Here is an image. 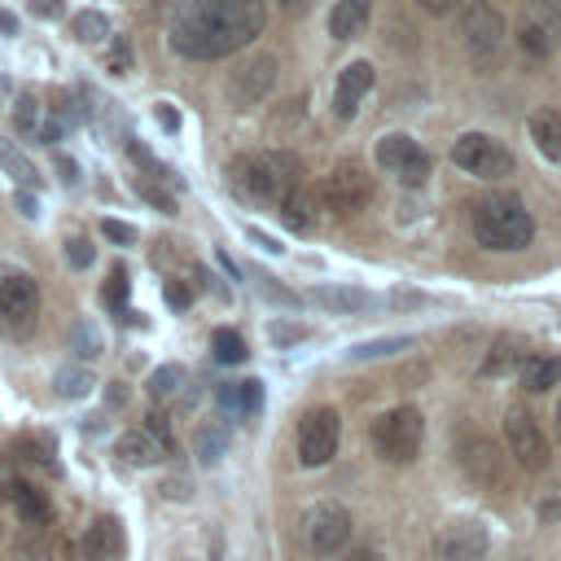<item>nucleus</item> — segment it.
Masks as SVG:
<instances>
[{
	"label": "nucleus",
	"mask_w": 561,
	"mask_h": 561,
	"mask_svg": "<svg viewBox=\"0 0 561 561\" xmlns=\"http://www.w3.org/2000/svg\"><path fill=\"white\" fill-rule=\"evenodd\" d=\"M114 552H118V526H114L110 517L92 522L88 535H83V557H88V561H105V557H114Z\"/></svg>",
	"instance_id": "nucleus-26"
},
{
	"label": "nucleus",
	"mask_w": 561,
	"mask_h": 561,
	"mask_svg": "<svg viewBox=\"0 0 561 561\" xmlns=\"http://www.w3.org/2000/svg\"><path fill=\"white\" fill-rule=\"evenodd\" d=\"M162 294H167V302H171V307H188V302H193L188 285H180V280H167V289H162Z\"/></svg>",
	"instance_id": "nucleus-46"
},
{
	"label": "nucleus",
	"mask_w": 561,
	"mask_h": 561,
	"mask_svg": "<svg viewBox=\"0 0 561 561\" xmlns=\"http://www.w3.org/2000/svg\"><path fill=\"white\" fill-rule=\"evenodd\" d=\"M136 193H140L145 202H153L162 215H171V210H175V197H167L158 184H149V180H140V175H136Z\"/></svg>",
	"instance_id": "nucleus-37"
},
{
	"label": "nucleus",
	"mask_w": 561,
	"mask_h": 561,
	"mask_svg": "<svg viewBox=\"0 0 561 561\" xmlns=\"http://www.w3.org/2000/svg\"><path fill=\"white\" fill-rule=\"evenodd\" d=\"M101 298H105L110 307H118V311H123V298H127V276H123L118 267L110 272V280H105V289H101Z\"/></svg>",
	"instance_id": "nucleus-39"
},
{
	"label": "nucleus",
	"mask_w": 561,
	"mask_h": 561,
	"mask_svg": "<svg viewBox=\"0 0 561 561\" xmlns=\"http://www.w3.org/2000/svg\"><path fill=\"white\" fill-rule=\"evenodd\" d=\"M469 228H473V241L486 250H522L535 237V219L522 206V197H513V193L478 197L469 210Z\"/></svg>",
	"instance_id": "nucleus-3"
},
{
	"label": "nucleus",
	"mask_w": 561,
	"mask_h": 561,
	"mask_svg": "<svg viewBox=\"0 0 561 561\" xmlns=\"http://www.w3.org/2000/svg\"><path fill=\"white\" fill-rule=\"evenodd\" d=\"M530 140L548 162H561V114L557 110H535L530 114Z\"/></svg>",
	"instance_id": "nucleus-23"
},
{
	"label": "nucleus",
	"mask_w": 561,
	"mask_h": 561,
	"mask_svg": "<svg viewBox=\"0 0 561 561\" xmlns=\"http://www.w3.org/2000/svg\"><path fill=\"white\" fill-rule=\"evenodd\" d=\"M373 153H377V167L390 171V175H394L399 184H408V188H421V184L430 180V153H425L408 131L381 136Z\"/></svg>",
	"instance_id": "nucleus-8"
},
{
	"label": "nucleus",
	"mask_w": 561,
	"mask_h": 561,
	"mask_svg": "<svg viewBox=\"0 0 561 561\" xmlns=\"http://www.w3.org/2000/svg\"><path fill=\"white\" fill-rule=\"evenodd\" d=\"M373 79H377V70H373L368 61L342 66L337 88H333V114H337V118H355V114H359V101H364L368 88H373Z\"/></svg>",
	"instance_id": "nucleus-16"
},
{
	"label": "nucleus",
	"mask_w": 561,
	"mask_h": 561,
	"mask_svg": "<svg viewBox=\"0 0 561 561\" xmlns=\"http://www.w3.org/2000/svg\"><path fill=\"white\" fill-rule=\"evenodd\" d=\"M316 202H320L324 210H333V215H359V210L373 202V175H368L364 167H355V162H342V167H333V171L320 180Z\"/></svg>",
	"instance_id": "nucleus-7"
},
{
	"label": "nucleus",
	"mask_w": 561,
	"mask_h": 561,
	"mask_svg": "<svg viewBox=\"0 0 561 561\" xmlns=\"http://www.w3.org/2000/svg\"><path fill=\"white\" fill-rule=\"evenodd\" d=\"M210 351H215L219 364H241V359H245V337H241L237 329H215Z\"/></svg>",
	"instance_id": "nucleus-31"
},
{
	"label": "nucleus",
	"mask_w": 561,
	"mask_h": 561,
	"mask_svg": "<svg viewBox=\"0 0 561 561\" xmlns=\"http://www.w3.org/2000/svg\"><path fill=\"white\" fill-rule=\"evenodd\" d=\"M66 263H70V267H88V263H92V245H88L83 237L66 241Z\"/></svg>",
	"instance_id": "nucleus-44"
},
{
	"label": "nucleus",
	"mask_w": 561,
	"mask_h": 561,
	"mask_svg": "<svg viewBox=\"0 0 561 561\" xmlns=\"http://www.w3.org/2000/svg\"><path fill=\"white\" fill-rule=\"evenodd\" d=\"M228 188L241 202H263L276 206L280 197H289L294 188H302V162L289 149H263V153H245L228 167Z\"/></svg>",
	"instance_id": "nucleus-2"
},
{
	"label": "nucleus",
	"mask_w": 561,
	"mask_h": 561,
	"mask_svg": "<svg viewBox=\"0 0 561 561\" xmlns=\"http://www.w3.org/2000/svg\"><path fill=\"white\" fill-rule=\"evenodd\" d=\"M4 500L13 504L18 522L31 526V530H39V526L53 522V504H48V495H44L39 486H31V482H9V486H4Z\"/></svg>",
	"instance_id": "nucleus-17"
},
{
	"label": "nucleus",
	"mask_w": 561,
	"mask_h": 561,
	"mask_svg": "<svg viewBox=\"0 0 561 561\" xmlns=\"http://www.w3.org/2000/svg\"><path fill=\"white\" fill-rule=\"evenodd\" d=\"M504 447H508V456H513L526 473L548 469V438H543L539 421H535L526 408H508V412H504Z\"/></svg>",
	"instance_id": "nucleus-9"
},
{
	"label": "nucleus",
	"mask_w": 561,
	"mask_h": 561,
	"mask_svg": "<svg viewBox=\"0 0 561 561\" xmlns=\"http://www.w3.org/2000/svg\"><path fill=\"white\" fill-rule=\"evenodd\" d=\"M145 430L162 443V451H167V456L175 451V438H171V430H167V416H162V412H149V416H145Z\"/></svg>",
	"instance_id": "nucleus-41"
},
{
	"label": "nucleus",
	"mask_w": 561,
	"mask_h": 561,
	"mask_svg": "<svg viewBox=\"0 0 561 561\" xmlns=\"http://www.w3.org/2000/svg\"><path fill=\"white\" fill-rule=\"evenodd\" d=\"M70 351H79V355H83V359H92V355H96V351H101V342H96V333H92V329H88V324H79V329H75V333H70Z\"/></svg>",
	"instance_id": "nucleus-40"
},
{
	"label": "nucleus",
	"mask_w": 561,
	"mask_h": 561,
	"mask_svg": "<svg viewBox=\"0 0 561 561\" xmlns=\"http://www.w3.org/2000/svg\"><path fill=\"white\" fill-rule=\"evenodd\" d=\"M13 123H18V131L35 136V131L44 127V105H39L31 92H22V96H18V105H13Z\"/></svg>",
	"instance_id": "nucleus-32"
},
{
	"label": "nucleus",
	"mask_w": 561,
	"mask_h": 561,
	"mask_svg": "<svg viewBox=\"0 0 561 561\" xmlns=\"http://www.w3.org/2000/svg\"><path fill=\"white\" fill-rule=\"evenodd\" d=\"M114 456L127 465V469H153L167 451H162V443L145 430V425H136V430H127V434H118V443H114Z\"/></svg>",
	"instance_id": "nucleus-18"
},
{
	"label": "nucleus",
	"mask_w": 561,
	"mask_h": 561,
	"mask_svg": "<svg viewBox=\"0 0 561 561\" xmlns=\"http://www.w3.org/2000/svg\"><path fill=\"white\" fill-rule=\"evenodd\" d=\"M57 171H61V180H66V184H75V180H79V167H75L66 153H57Z\"/></svg>",
	"instance_id": "nucleus-50"
},
{
	"label": "nucleus",
	"mask_w": 561,
	"mask_h": 561,
	"mask_svg": "<svg viewBox=\"0 0 561 561\" xmlns=\"http://www.w3.org/2000/svg\"><path fill=\"white\" fill-rule=\"evenodd\" d=\"M276 4H280L285 13H307V9H311V0H276Z\"/></svg>",
	"instance_id": "nucleus-53"
},
{
	"label": "nucleus",
	"mask_w": 561,
	"mask_h": 561,
	"mask_svg": "<svg viewBox=\"0 0 561 561\" xmlns=\"http://www.w3.org/2000/svg\"><path fill=\"white\" fill-rule=\"evenodd\" d=\"M539 522H561V482L539 495Z\"/></svg>",
	"instance_id": "nucleus-42"
},
{
	"label": "nucleus",
	"mask_w": 561,
	"mask_h": 561,
	"mask_svg": "<svg viewBox=\"0 0 561 561\" xmlns=\"http://www.w3.org/2000/svg\"><path fill=\"white\" fill-rule=\"evenodd\" d=\"M342 561H381V552H377V548H368V543H364V548H351V552H346V557H342Z\"/></svg>",
	"instance_id": "nucleus-51"
},
{
	"label": "nucleus",
	"mask_w": 561,
	"mask_h": 561,
	"mask_svg": "<svg viewBox=\"0 0 561 561\" xmlns=\"http://www.w3.org/2000/svg\"><path fill=\"white\" fill-rule=\"evenodd\" d=\"M70 35H75L79 44H101V39L110 35V22H105V13L83 9V13H75V18H70Z\"/></svg>",
	"instance_id": "nucleus-28"
},
{
	"label": "nucleus",
	"mask_w": 561,
	"mask_h": 561,
	"mask_svg": "<svg viewBox=\"0 0 561 561\" xmlns=\"http://www.w3.org/2000/svg\"><path fill=\"white\" fill-rule=\"evenodd\" d=\"M557 35H561V26H557L552 0H526V9H522V18H517V48H522L526 57L543 61V57L552 53V39H557Z\"/></svg>",
	"instance_id": "nucleus-15"
},
{
	"label": "nucleus",
	"mask_w": 561,
	"mask_h": 561,
	"mask_svg": "<svg viewBox=\"0 0 561 561\" xmlns=\"http://www.w3.org/2000/svg\"><path fill=\"white\" fill-rule=\"evenodd\" d=\"M215 403L228 412V416H254L263 408V381L245 377V381H224L215 390Z\"/></svg>",
	"instance_id": "nucleus-19"
},
{
	"label": "nucleus",
	"mask_w": 561,
	"mask_h": 561,
	"mask_svg": "<svg viewBox=\"0 0 561 561\" xmlns=\"http://www.w3.org/2000/svg\"><path fill=\"white\" fill-rule=\"evenodd\" d=\"M557 421H561V403H557Z\"/></svg>",
	"instance_id": "nucleus-55"
},
{
	"label": "nucleus",
	"mask_w": 561,
	"mask_h": 561,
	"mask_svg": "<svg viewBox=\"0 0 561 561\" xmlns=\"http://www.w3.org/2000/svg\"><path fill=\"white\" fill-rule=\"evenodd\" d=\"M39 302V289L22 272H0V316H31Z\"/></svg>",
	"instance_id": "nucleus-20"
},
{
	"label": "nucleus",
	"mask_w": 561,
	"mask_h": 561,
	"mask_svg": "<svg viewBox=\"0 0 561 561\" xmlns=\"http://www.w3.org/2000/svg\"><path fill=\"white\" fill-rule=\"evenodd\" d=\"M267 337H272L276 346H289V342H302V337H307V324H285V320H276V324H267Z\"/></svg>",
	"instance_id": "nucleus-38"
},
{
	"label": "nucleus",
	"mask_w": 561,
	"mask_h": 561,
	"mask_svg": "<svg viewBox=\"0 0 561 561\" xmlns=\"http://www.w3.org/2000/svg\"><path fill=\"white\" fill-rule=\"evenodd\" d=\"M0 31H4V35H13V31H18V18H13L9 9H0Z\"/></svg>",
	"instance_id": "nucleus-54"
},
{
	"label": "nucleus",
	"mask_w": 561,
	"mask_h": 561,
	"mask_svg": "<svg viewBox=\"0 0 561 561\" xmlns=\"http://www.w3.org/2000/svg\"><path fill=\"white\" fill-rule=\"evenodd\" d=\"M224 451H228V425H219V421H202V425L193 430V456H197L202 465H219Z\"/></svg>",
	"instance_id": "nucleus-24"
},
{
	"label": "nucleus",
	"mask_w": 561,
	"mask_h": 561,
	"mask_svg": "<svg viewBox=\"0 0 561 561\" xmlns=\"http://www.w3.org/2000/svg\"><path fill=\"white\" fill-rule=\"evenodd\" d=\"M263 26H267L263 0H175L167 44L180 57L215 61L259 39Z\"/></svg>",
	"instance_id": "nucleus-1"
},
{
	"label": "nucleus",
	"mask_w": 561,
	"mask_h": 561,
	"mask_svg": "<svg viewBox=\"0 0 561 561\" xmlns=\"http://www.w3.org/2000/svg\"><path fill=\"white\" fill-rule=\"evenodd\" d=\"M105 70H114V75H127V70H131V39H127V35H114V39H110V48H105Z\"/></svg>",
	"instance_id": "nucleus-36"
},
{
	"label": "nucleus",
	"mask_w": 561,
	"mask_h": 561,
	"mask_svg": "<svg viewBox=\"0 0 561 561\" xmlns=\"http://www.w3.org/2000/svg\"><path fill=\"white\" fill-rule=\"evenodd\" d=\"M421 443H425V416H421L412 403H399V408H390V412H381V416L373 421V447H377V456L390 460V465L416 460Z\"/></svg>",
	"instance_id": "nucleus-4"
},
{
	"label": "nucleus",
	"mask_w": 561,
	"mask_h": 561,
	"mask_svg": "<svg viewBox=\"0 0 561 561\" xmlns=\"http://www.w3.org/2000/svg\"><path fill=\"white\" fill-rule=\"evenodd\" d=\"M153 114H158V123H162V131H180V114L167 105V101H158L153 105Z\"/></svg>",
	"instance_id": "nucleus-47"
},
{
	"label": "nucleus",
	"mask_w": 561,
	"mask_h": 561,
	"mask_svg": "<svg viewBox=\"0 0 561 561\" xmlns=\"http://www.w3.org/2000/svg\"><path fill=\"white\" fill-rule=\"evenodd\" d=\"M53 386H57V394H61V399H83L96 381H92V373H88L83 364H75V368H61V373L53 377Z\"/></svg>",
	"instance_id": "nucleus-29"
},
{
	"label": "nucleus",
	"mask_w": 561,
	"mask_h": 561,
	"mask_svg": "<svg viewBox=\"0 0 561 561\" xmlns=\"http://www.w3.org/2000/svg\"><path fill=\"white\" fill-rule=\"evenodd\" d=\"M517 359V346L508 342V337H495V346H491V355L482 359V377H495V373H504L508 364Z\"/></svg>",
	"instance_id": "nucleus-35"
},
{
	"label": "nucleus",
	"mask_w": 561,
	"mask_h": 561,
	"mask_svg": "<svg viewBox=\"0 0 561 561\" xmlns=\"http://www.w3.org/2000/svg\"><path fill=\"white\" fill-rule=\"evenodd\" d=\"M561 381V355H530L526 364H522V386L530 390V394H543V390H552Z\"/></svg>",
	"instance_id": "nucleus-25"
},
{
	"label": "nucleus",
	"mask_w": 561,
	"mask_h": 561,
	"mask_svg": "<svg viewBox=\"0 0 561 561\" xmlns=\"http://www.w3.org/2000/svg\"><path fill=\"white\" fill-rule=\"evenodd\" d=\"M460 39L473 53V61H491L500 53V44H504V18H500V9H491L486 0L465 4V13H460Z\"/></svg>",
	"instance_id": "nucleus-12"
},
{
	"label": "nucleus",
	"mask_w": 561,
	"mask_h": 561,
	"mask_svg": "<svg viewBox=\"0 0 561 561\" xmlns=\"http://www.w3.org/2000/svg\"><path fill=\"white\" fill-rule=\"evenodd\" d=\"M460 0H421V9H430V13H451Z\"/></svg>",
	"instance_id": "nucleus-52"
},
{
	"label": "nucleus",
	"mask_w": 561,
	"mask_h": 561,
	"mask_svg": "<svg viewBox=\"0 0 561 561\" xmlns=\"http://www.w3.org/2000/svg\"><path fill=\"white\" fill-rule=\"evenodd\" d=\"M486 548H491V535L482 522L473 517H456L438 530L434 539V557L438 561H486Z\"/></svg>",
	"instance_id": "nucleus-14"
},
{
	"label": "nucleus",
	"mask_w": 561,
	"mask_h": 561,
	"mask_svg": "<svg viewBox=\"0 0 561 561\" xmlns=\"http://www.w3.org/2000/svg\"><path fill=\"white\" fill-rule=\"evenodd\" d=\"M316 302L333 307V311H364L373 298L364 289H316Z\"/></svg>",
	"instance_id": "nucleus-30"
},
{
	"label": "nucleus",
	"mask_w": 561,
	"mask_h": 561,
	"mask_svg": "<svg viewBox=\"0 0 561 561\" xmlns=\"http://www.w3.org/2000/svg\"><path fill=\"white\" fill-rule=\"evenodd\" d=\"M162 495L167 500H188V482L184 478H171V482H162Z\"/></svg>",
	"instance_id": "nucleus-49"
},
{
	"label": "nucleus",
	"mask_w": 561,
	"mask_h": 561,
	"mask_svg": "<svg viewBox=\"0 0 561 561\" xmlns=\"http://www.w3.org/2000/svg\"><path fill=\"white\" fill-rule=\"evenodd\" d=\"M368 18H373V0H337L333 13H329V35L333 39H355V35H364Z\"/></svg>",
	"instance_id": "nucleus-21"
},
{
	"label": "nucleus",
	"mask_w": 561,
	"mask_h": 561,
	"mask_svg": "<svg viewBox=\"0 0 561 561\" xmlns=\"http://www.w3.org/2000/svg\"><path fill=\"white\" fill-rule=\"evenodd\" d=\"M101 232H105L114 245H131V241H136V228L123 224V219H101Z\"/></svg>",
	"instance_id": "nucleus-43"
},
{
	"label": "nucleus",
	"mask_w": 561,
	"mask_h": 561,
	"mask_svg": "<svg viewBox=\"0 0 561 561\" xmlns=\"http://www.w3.org/2000/svg\"><path fill=\"white\" fill-rule=\"evenodd\" d=\"M351 539V513L337 500H320L302 513V543L311 557H337Z\"/></svg>",
	"instance_id": "nucleus-6"
},
{
	"label": "nucleus",
	"mask_w": 561,
	"mask_h": 561,
	"mask_svg": "<svg viewBox=\"0 0 561 561\" xmlns=\"http://www.w3.org/2000/svg\"><path fill=\"white\" fill-rule=\"evenodd\" d=\"M276 219L289 228V232H311L316 228V197L307 188H294L289 197L276 202Z\"/></svg>",
	"instance_id": "nucleus-22"
},
{
	"label": "nucleus",
	"mask_w": 561,
	"mask_h": 561,
	"mask_svg": "<svg viewBox=\"0 0 561 561\" xmlns=\"http://www.w3.org/2000/svg\"><path fill=\"white\" fill-rule=\"evenodd\" d=\"M13 202H18V210H22L26 219H35V215H39V197H35L31 188H18V193H13Z\"/></svg>",
	"instance_id": "nucleus-45"
},
{
	"label": "nucleus",
	"mask_w": 561,
	"mask_h": 561,
	"mask_svg": "<svg viewBox=\"0 0 561 561\" xmlns=\"http://www.w3.org/2000/svg\"><path fill=\"white\" fill-rule=\"evenodd\" d=\"M451 162L465 171V175H478V180H504L513 175V153L504 140L486 136V131H465L456 145H451Z\"/></svg>",
	"instance_id": "nucleus-5"
},
{
	"label": "nucleus",
	"mask_w": 561,
	"mask_h": 561,
	"mask_svg": "<svg viewBox=\"0 0 561 561\" xmlns=\"http://www.w3.org/2000/svg\"><path fill=\"white\" fill-rule=\"evenodd\" d=\"M276 88V57L272 53H254V57H245L232 75H228V101L237 105V110H250V105H259L267 92Z\"/></svg>",
	"instance_id": "nucleus-13"
},
{
	"label": "nucleus",
	"mask_w": 561,
	"mask_h": 561,
	"mask_svg": "<svg viewBox=\"0 0 561 561\" xmlns=\"http://www.w3.org/2000/svg\"><path fill=\"white\" fill-rule=\"evenodd\" d=\"M180 381H184V368H180V364H162V368L149 377V394H153V399H167V394L180 390Z\"/></svg>",
	"instance_id": "nucleus-34"
},
{
	"label": "nucleus",
	"mask_w": 561,
	"mask_h": 561,
	"mask_svg": "<svg viewBox=\"0 0 561 561\" xmlns=\"http://www.w3.org/2000/svg\"><path fill=\"white\" fill-rule=\"evenodd\" d=\"M337 438H342L337 412H333V408H311V412L302 416V425H298V460H302L307 469L329 465L333 451H337Z\"/></svg>",
	"instance_id": "nucleus-11"
},
{
	"label": "nucleus",
	"mask_w": 561,
	"mask_h": 561,
	"mask_svg": "<svg viewBox=\"0 0 561 561\" xmlns=\"http://www.w3.org/2000/svg\"><path fill=\"white\" fill-rule=\"evenodd\" d=\"M456 460H460V469H465L478 486H491V491L504 486V460H508V456H500V447H495L486 434L460 430V434H456Z\"/></svg>",
	"instance_id": "nucleus-10"
},
{
	"label": "nucleus",
	"mask_w": 561,
	"mask_h": 561,
	"mask_svg": "<svg viewBox=\"0 0 561 561\" xmlns=\"http://www.w3.org/2000/svg\"><path fill=\"white\" fill-rule=\"evenodd\" d=\"M412 337H377V342H359L351 346V359H377V355H394V351H408Z\"/></svg>",
	"instance_id": "nucleus-33"
},
{
	"label": "nucleus",
	"mask_w": 561,
	"mask_h": 561,
	"mask_svg": "<svg viewBox=\"0 0 561 561\" xmlns=\"http://www.w3.org/2000/svg\"><path fill=\"white\" fill-rule=\"evenodd\" d=\"M35 18H61V0H31Z\"/></svg>",
	"instance_id": "nucleus-48"
},
{
	"label": "nucleus",
	"mask_w": 561,
	"mask_h": 561,
	"mask_svg": "<svg viewBox=\"0 0 561 561\" xmlns=\"http://www.w3.org/2000/svg\"><path fill=\"white\" fill-rule=\"evenodd\" d=\"M0 167H4V171H9V175L22 184V188L39 184V171H35V162H31V158H26V153H22L13 140H4V136H0Z\"/></svg>",
	"instance_id": "nucleus-27"
}]
</instances>
